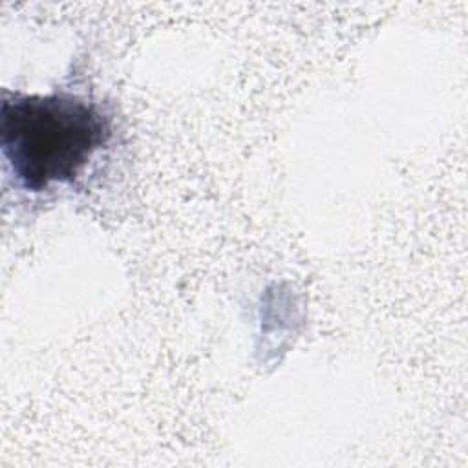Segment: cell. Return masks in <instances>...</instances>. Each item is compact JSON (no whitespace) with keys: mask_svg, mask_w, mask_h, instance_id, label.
I'll list each match as a JSON object with an SVG mask.
<instances>
[{"mask_svg":"<svg viewBox=\"0 0 468 468\" xmlns=\"http://www.w3.org/2000/svg\"><path fill=\"white\" fill-rule=\"evenodd\" d=\"M112 137V117L84 95L2 91V157L22 192L44 194L75 185Z\"/></svg>","mask_w":468,"mask_h":468,"instance_id":"6da1fadb","label":"cell"}]
</instances>
